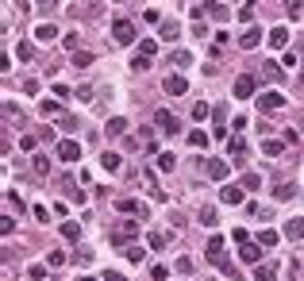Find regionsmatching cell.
Wrapping results in <instances>:
<instances>
[{"label": "cell", "instance_id": "27", "mask_svg": "<svg viewBox=\"0 0 304 281\" xmlns=\"http://www.w3.org/2000/svg\"><path fill=\"white\" fill-rule=\"evenodd\" d=\"M73 66H77V70L93 66V54H89V50H73Z\"/></svg>", "mask_w": 304, "mask_h": 281}, {"label": "cell", "instance_id": "9", "mask_svg": "<svg viewBox=\"0 0 304 281\" xmlns=\"http://www.w3.org/2000/svg\"><path fill=\"white\" fill-rule=\"evenodd\" d=\"M58 158H62V162H77V158H81V143L62 139V143H58Z\"/></svg>", "mask_w": 304, "mask_h": 281}, {"label": "cell", "instance_id": "25", "mask_svg": "<svg viewBox=\"0 0 304 281\" xmlns=\"http://www.w3.org/2000/svg\"><path fill=\"white\" fill-rule=\"evenodd\" d=\"M278 239H281V235H278V231H273V228H266V231H258V243H262V246H266V250H269V246H278Z\"/></svg>", "mask_w": 304, "mask_h": 281}, {"label": "cell", "instance_id": "50", "mask_svg": "<svg viewBox=\"0 0 304 281\" xmlns=\"http://www.w3.org/2000/svg\"><path fill=\"white\" fill-rule=\"evenodd\" d=\"M35 143H39L35 135H23V139H19V150H35Z\"/></svg>", "mask_w": 304, "mask_h": 281}, {"label": "cell", "instance_id": "21", "mask_svg": "<svg viewBox=\"0 0 304 281\" xmlns=\"http://www.w3.org/2000/svg\"><path fill=\"white\" fill-rule=\"evenodd\" d=\"M254 281H278V262H266V266H258Z\"/></svg>", "mask_w": 304, "mask_h": 281}, {"label": "cell", "instance_id": "30", "mask_svg": "<svg viewBox=\"0 0 304 281\" xmlns=\"http://www.w3.org/2000/svg\"><path fill=\"white\" fill-rule=\"evenodd\" d=\"M177 35H181V27H177V23H162V39H165V43H174Z\"/></svg>", "mask_w": 304, "mask_h": 281}, {"label": "cell", "instance_id": "26", "mask_svg": "<svg viewBox=\"0 0 304 281\" xmlns=\"http://www.w3.org/2000/svg\"><path fill=\"white\" fill-rule=\"evenodd\" d=\"M289 43V31L285 27H273V31H269V46H285Z\"/></svg>", "mask_w": 304, "mask_h": 281}, {"label": "cell", "instance_id": "14", "mask_svg": "<svg viewBox=\"0 0 304 281\" xmlns=\"http://www.w3.org/2000/svg\"><path fill=\"white\" fill-rule=\"evenodd\" d=\"M285 239H293V243L304 239V216H293V220L285 223Z\"/></svg>", "mask_w": 304, "mask_h": 281}, {"label": "cell", "instance_id": "52", "mask_svg": "<svg viewBox=\"0 0 304 281\" xmlns=\"http://www.w3.org/2000/svg\"><path fill=\"white\" fill-rule=\"evenodd\" d=\"M104 281H123V273H116V270H108V273H104Z\"/></svg>", "mask_w": 304, "mask_h": 281}, {"label": "cell", "instance_id": "41", "mask_svg": "<svg viewBox=\"0 0 304 281\" xmlns=\"http://www.w3.org/2000/svg\"><path fill=\"white\" fill-rule=\"evenodd\" d=\"M143 23H162V12H158V8H147V12H143Z\"/></svg>", "mask_w": 304, "mask_h": 281}, {"label": "cell", "instance_id": "10", "mask_svg": "<svg viewBox=\"0 0 304 281\" xmlns=\"http://www.w3.org/2000/svg\"><path fill=\"white\" fill-rule=\"evenodd\" d=\"M227 154H231V162H239V166H243V162H246V143L239 139V135H231V143H227Z\"/></svg>", "mask_w": 304, "mask_h": 281}, {"label": "cell", "instance_id": "54", "mask_svg": "<svg viewBox=\"0 0 304 281\" xmlns=\"http://www.w3.org/2000/svg\"><path fill=\"white\" fill-rule=\"evenodd\" d=\"M296 131H304V116H300V120H296Z\"/></svg>", "mask_w": 304, "mask_h": 281}, {"label": "cell", "instance_id": "11", "mask_svg": "<svg viewBox=\"0 0 304 281\" xmlns=\"http://www.w3.org/2000/svg\"><path fill=\"white\" fill-rule=\"evenodd\" d=\"M116 208H120L123 216H143V220L150 216V208H147V204H139V201H120Z\"/></svg>", "mask_w": 304, "mask_h": 281}, {"label": "cell", "instance_id": "42", "mask_svg": "<svg viewBox=\"0 0 304 281\" xmlns=\"http://www.w3.org/2000/svg\"><path fill=\"white\" fill-rule=\"evenodd\" d=\"M143 258H147V255H143V246H127V262H143Z\"/></svg>", "mask_w": 304, "mask_h": 281}, {"label": "cell", "instance_id": "46", "mask_svg": "<svg viewBox=\"0 0 304 281\" xmlns=\"http://www.w3.org/2000/svg\"><path fill=\"white\" fill-rule=\"evenodd\" d=\"M66 262V250H50V258H46V266H62Z\"/></svg>", "mask_w": 304, "mask_h": 281}, {"label": "cell", "instance_id": "3", "mask_svg": "<svg viewBox=\"0 0 304 281\" xmlns=\"http://www.w3.org/2000/svg\"><path fill=\"white\" fill-rule=\"evenodd\" d=\"M139 235V223H120L112 231V246H131V239Z\"/></svg>", "mask_w": 304, "mask_h": 281}, {"label": "cell", "instance_id": "34", "mask_svg": "<svg viewBox=\"0 0 304 281\" xmlns=\"http://www.w3.org/2000/svg\"><path fill=\"white\" fill-rule=\"evenodd\" d=\"M31 166H35V174H46V170H50V158H46V154H35Z\"/></svg>", "mask_w": 304, "mask_h": 281}, {"label": "cell", "instance_id": "4", "mask_svg": "<svg viewBox=\"0 0 304 281\" xmlns=\"http://www.w3.org/2000/svg\"><path fill=\"white\" fill-rule=\"evenodd\" d=\"M204 258H208L212 266L224 262V235H208V243H204Z\"/></svg>", "mask_w": 304, "mask_h": 281}, {"label": "cell", "instance_id": "19", "mask_svg": "<svg viewBox=\"0 0 304 281\" xmlns=\"http://www.w3.org/2000/svg\"><path fill=\"white\" fill-rule=\"evenodd\" d=\"M100 166H104L108 174H116V170L123 166V158H120V154H116V150H104V154H100Z\"/></svg>", "mask_w": 304, "mask_h": 281}, {"label": "cell", "instance_id": "44", "mask_svg": "<svg viewBox=\"0 0 304 281\" xmlns=\"http://www.w3.org/2000/svg\"><path fill=\"white\" fill-rule=\"evenodd\" d=\"M27 277H31V281H43V277H46V266H31V270H27Z\"/></svg>", "mask_w": 304, "mask_h": 281}, {"label": "cell", "instance_id": "55", "mask_svg": "<svg viewBox=\"0 0 304 281\" xmlns=\"http://www.w3.org/2000/svg\"><path fill=\"white\" fill-rule=\"evenodd\" d=\"M77 281H96V277H77Z\"/></svg>", "mask_w": 304, "mask_h": 281}, {"label": "cell", "instance_id": "39", "mask_svg": "<svg viewBox=\"0 0 304 281\" xmlns=\"http://www.w3.org/2000/svg\"><path fill=\"white\" fill-rule=\"evenodd\" d=\"M58 112H62V104H54V100H43V116H46V120H54Z\"/></svg>", "mask_w": 304, "mask_h": 281}, {"label": "cell", "instance_id": "37", "mask_svg": "<svg viewBox=\"0 0 304 281\" xmlns=\"http://www.w3.org/2000/svg\"><path fill=\"white\" fill-rule=\"evenodd\" d=\"M150 277L154 281H170V266H150Z\"/></svg>", "mask_w": 304, "mask_h": 281}, {"label": "cell", "instance_id": "23", "mask_svg": "<svg viewBox=\"0 0 304 281\" xmlns=\"http://www.w3.org/2000/svg\"><path fill=\"white\" fill-rule=\"evenodd\" d=\"M100 12H104V0H85V8H81V16H85V19H96Z\"/></svg>", "mask_w": 304, "mask_h": 281}, {"label": "cell", "instance_id": "8", "mask_svg": "<svg viewBox=\"0 0 304 281\" xmlns=\"http://www.w3.org/2000/svg\"><path fill=\"white\" fill-rule=\"evenodd\" d=\"M278 108H285V97H281V93H262L258 97V112H278Z\"/></svg>", "mask_w": 304, "mask_h": 281}, {"label": "cell", "instance_id": "18", "mask_svg": "<svg viewBox=\"0 0 304 281\" xmlns=\"http://www.w3.org/2000/svg\"><path fill=\"white\" fill-rule=\"evenodd\" d=\"M35 39H39V43H54V39H58V27H54V23H39Z\"/></svg>", "mask_w": 304, "mask_h": 281}, {"label": "cell", "instance_id": "32", "mask_svg": "<svg viewBox=\"0 0 304 281\" xmlns=\"http://www.w3.org/2000/svg\"><path fill=\"white\" fill-rule=\"evenodd\" d=\"M16 54H19V62H31V58H35V46H31V43H19Z\"/></svg>", "mask_w": 304, "mask_h": 281}, {"label": "cell", "instance_id": "1", "mask_svg": "<svg viewBox=\"0 0 304 281\" xmlns=\"http://www.w3.org/2000/svg\"><path fill=\"white\" fill-rule=\"evenodd\" d=\"M112 39L120 46H131V43H135V23H131V19H116V23H112Z\"/></svg>", "mask_w": 304, "mask_h": 281}, {"label": "cell", "instance_id": "12", "mask_svg": "<svg viewBox=\"0 0 304 281\" xmlns=\"http://www.w3.org/2000/svg\"><path fill=\"white\" fill-rule=\"evenodd\" d=\"M262 250H266L262 243H243L239 246V258H243V262H262Z\"/></svg>", "mask_w": 304, "mask_h": 281}, {"label": "cell", "instance_id": "5", "mask_svg": "<svg viewBox=\"0 0 304 281\" xmlns=\"http://www.w3.org/2000/svg\"><path fill=\"white\" fill-rule=\"evenodd\" d=\"M204 174H208L212 181H227V174H231V166H227L224 158H208V162H204Z\"/></svg>", "mask_w": 304, "mask_h": 281}, {"label": "cell", "instance_id": "38", "mask_svg": "<svg viewBox=\"0 0 304 281\" xmlns=\"http://www.w3.org/2000/svg\"><path fill=\"white\" fill-rule=\"evenodd\" d=\"M174 266H177V273H192V270H197V266H192V258H185V255H181V258H177V262H174Z\"/></svg>", "mask_w": 304, "mask_h": 281}, {"label": "cell", "instance_id": "17", "mask_svg": "<svg viewBox=\"0 0 304 281\" xmlns=\"http://www.w3.org/2000/svg\"><path fill=\"white\" fill-rule=\"evenodd\" d=\"M62 189H66V193H70V196H73V201H77V204H85V193H81V185H77V181H73V177H70V174L62 177Z\"/></svg>", "mask_w": 304, "mask_h": 281}, {"label": "cell", "instance_id": "43", "mask_svg": "<svg viewBox=\"0 0 304 281\" xmlns=\"http://www.w3.org/2000/svg\"><path fill=\"white\" fill-rule=\"evenodd\" d=\"M31 212H35V220H39V223H50V212H46L43 204H35V208H31Z\"/></svg>", "mask_w": 304, "mask_h": 281}, {"label": "cell", "instance_id": "49", "mask_svg": "<svg viewBox=\"0 0 304 281\" xmlns=\"http://www.w3.org/2000/svg\"><path fill=\"white\" fill-rule=\"evenodd\" d=\"M0 231H4V235H12V231H16V220H12V216H4V220H0Z\"/></svg>", "mask_w": 304, "mask_h": 281}, {"label": "cell", "instance_id": "20", "mask_svg": "<svg viewBox=\"0 0 304 281\" xmlns=\"http://www.w3.org/2000/svg\"><path fill=\"white\" fill-rule=\"evenodd\" d=\"M62 235L70 239V243H77V239H81V223L77 220H62Z\"/></svg>", "mask_w": 304, "mask_h": 281}, {"label": "cell", "instance_id": "16", "mask_svg": "<svg viewBox=\"0 0 304 281\" xmlns=\"http://www.w3.org/2000/svg\"><path fill=\"white\" fill-rule=\"evenodd\" d=\"M123 131H127V120H123V116H112V120H108V127H104V135H108V139H120Z\"/></svg>", "mask_w": 304, "mask_h": 281}, {"label": "cell", "instance_id": "15", "mask_svg": "<svg viewBox=\"0 0 304 281\" xmlns=\"http://www.w3.org/2000/svg\"><path fill=\"white\" fill-rule=\"evenodd\" d=\"M258 43H262V31H258V27H246L243 35H239V46H243V50H254Z\"/></svg>", "mask_w": 304, "mask_h": 281}, {"label": "cell", "instance_id": "29", "mask_svg": "<svg viewBox=\"0 0 304 281\" xmlns=\"http://www.w3.org/2000/svg\"><path fill=\"white\" fill-rule=\"evenodd\" d=\"M197 220L204 223V228H212V223H216V208H200V212H197Z\"/></svg>", "mask_w": 304, "mask_h": 281}, {"label": "cell", "instance_id": "2", "mask_svg": "<svg viewBox=\"0 0 304 281\" xmlns=\"http://www.w3.org/2000/svg\"><path fill=\"white\" fill-rule=\"evenodd\" d=\"M154 127H158V131H165V135H177V131H181L177 116H174V112H165V108H158V112H154Z\"/></svg>", "mask_w": 304, "mask_h": 281}, {"label": "cell", "instance_id": "48", "mask_svg": "<svg viewBox=\"0 0 304 281\" xmlns=\"http://www.w3.org/2000/svg\"><path fill=\"white\" fill-rule=\"evenodd\" d=\"M131 66H135V70H147L150 58H147V54H135V58H131Z\"/></svg>", "mask_w": 304, "mask_h": 281}, {"label": "cell", "instance_id": "13", "mask_svg": "<svg viewBox=\"0 0 304 281\" xmlns=\"http://www.w3.org/2000/svg\"><path fill=\"white\" fill-rule=\"evenodd\" d=\"M219 201L224 204H243V185H224L219 189Z\"/></svg>", "mask_w": 304, "mask_h": 281}, {"label": "cell", "instance_id": "33", "mask_svg": "<svg viewBox=\"0 0 304 281\" xmlns=\"http://www.w3.org/2000/svg\"><path fill=\"white\" fill-rule=\"evenodd\" d=\"M204 12H208V16H216V19H227V8H224V4H216V0H212V4H204Z\"/></svg>", "mask_w": 304, "mask_h": 281}, {"label": "cell", "instance_id": "22", "mask_svg": "<svg viewBox=\"0 0 304 281\" xmlns=\"http://www.w3.org/2000/svg\"><path fill=\"white\" fill-rule=\"evenodd\" d=\"M262 154H266V158H278V154H285V143L266 139V143H262Z\"/></svg>", "mask_w": 304, "mask_h": 281}, {"label": "cell", "instance_id": "31", "mask_svg": "<svg viewBox=\"0 0 304 281\" xmlns=\"http://www.w3.org/2000/svg\"><path fill=\"white\" fill-rule=\"evenodd\" d=\"M212 116V108L204 104V100H197V104H192V120H208Z\"/></svg>", "mask_w": 304, "mask_h": 281}, {"label": "cell", "instance_id": "45", "mask_svg": "<svg viewBox=\"0 0 304 281\" xmlns=\"http://www.w3.org/2000/svg\"><path fill=\"white\" fill-rule=\"evenodd\" d=\"M165 243H170V239H165V235H162V231H154V235H150V246H154V250H162V246H165Z\"/></svg>", "mask_w": 304, "mask_h": 281}, {"label": "cell", "instance_id": "47", "mask_svg": "<svg viewBox=\"0 0 304 281\" xmlns=\"http://www.w3.org/2000/svg\"><path fill=\"white\" fill-rule=\"evenodd\" d=\"M258 185H262L258 174H246V177H243V189H258Z\"/></svg>", "mask_w": 304, "mask_h": 281}, {"label": "cell", "instance_id": "24", "mask_svg": "<svg viewBox=\"0 0 304 281\" xmlns=\"http://www.w3.org/2000/svg\"><path fill=\"white\" fill-rule=\"evenodd\" d=\"M273 196H278V201H293V196H296V185H289V181L273 185Z\"/></svg>", "mask_w": 304, "mask_h": 281}, {"label": "cell", "instance_id": "56", "mask_svg": "<svg viewBox=\"0 0 304 281\" xmlns=\"http://www.w3.org/2000/svg\"><path fill=\"white\" fill-rule=\"evenodd\" d=\"M116 4H127V0H116Z\"/></svg>", "mask_w": 304, "mask_h": 281}, {"label": "cell", "instance_id": "40", "mask_svg": "<svg viewBox=\"0 0 304 281\" xmlns=\"http://www.w3.org/2000/svg\"><path fill=\"white\" fill-rule=\"evenodd\" d=\"M262 73H266V77H273V81H278V77H281V66H278V62H266V66H262Z\"/></svg>", "mask_w": 304, "mask_h": 281}, {"label": "cell", "instance_id": "7", "mask_svg": "<svg viewBox=\"0 0 304 281\" xmlns=\"http://www.w3.org/2000/svg\"><path fill=\"white\" fill-rule=\"evenodd\" d=\"M231 93H235V100H246V97H254V77H251V73H243V77H235Z\"/></svg>", "mask_w": 304, "mask_h": 281}, {"label": "cell", "instance_id": "51", "mask_svg": "<svg viewBox=\"0 0 304 281\" xmlns=\"http://www.w3.org/2000/svg\"><path fill=\"white\" fill-rule=\"evenodd\" d=\"M285 8H289V16H300V0H285Z\"/></svg>", "mask_w": 304, "mask_h": 281}, {"label": "cell", "instance_id": "35", "mask_svg": "<svg viewBox=\"0 0 304 281\" xmlns=\"http://www.w3.org/2000/svg\"><path fill=\"white\" fill-rule=\"evenodd\" d=\"M174 66H181V70H185V66H192V54L189 50H174Z\"/></svg>", "mask_w": 304, "mask_h": 281}, {"label": "cell", "instance_id": "53", "mask_svg": "<svg viewBox=\"0 0 304 281\" xmlns=\"http://www.w3.org/2000/svg\"><path fill=\"white\" fill-rule=\"evenodd\" d=\"M54 4H58V0H39V8H43V12H50Z\"/></svg>", "mask_w": 304, "mask_h": 281}, {"label": "cell", "instance_id": "28", "mask_svg": "<svg viewBox=\"0 0 304 281\" xmlns=\"http://www.w3.org/2000/svg\"><path fill=\"white\" fill-rule=\"evenodd\" d=\"M189 147L204 150V147H208V135H204V131H189Z\"/></svg>", "mask_w": 304, "mask_h": 281}, {"label": "cell", "instance_id": "6", "mask_svg": "<svg viewBox=\"0 0 304 281\" xmlns=\"http://www.w3.org/2000/svg\"><path fill=\"white\" fill-rule=\"evenodd\" d=\"M162 89L170 93V97H185V93H189V81H185L181 73H170V77L162 81Z\"/></svg>", "mask_w": 304, "mask_h": 281}, {"label": "cell", "instance_id": "36", "mask_svg": "<svg viewBox=\"0 0 304 281\" xmlns=\"http://www.w3.org/2000/svg\"><path fill=\"white\" fill-rule=\"evenodd\" d=\"M174 166H177V158H174V154H158V170H165V174H170Z\"/></svg>", "mask_w": 304, "mask_h": 281}]
</instances>
